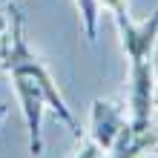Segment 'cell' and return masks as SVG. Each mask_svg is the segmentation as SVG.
Wrapping results in <instances>:
<instances>
[{"label":"cell","mask_w":158,"mask_h":158,"mask_svg":"<svg viewBox=\"0 0 158 158\" xmlns=\"http://www.w3.org/2000/svg\"><path fill=\"white\" fill-rule=\"evenodd\" d=\"M0 69L6 72V78L12 81V89L17 95V106L23 115V127L29 135V155L38 158L43 152V115L52 112L69 129L75 138L83 135L72 106L66 104L63 92L58 89L52 72L46 69V63L32 52L29 40L23 32V17L17 9H9V29L0 35Z\"/></svg>","instance_id":"cell-1"},{"label":"cell","mask_w":158,"mask_h":158,"mask_svg":"<svg viewBox=\"0 0 158 158\" xmlns=\"http://www.w3.org/2000/svg\"><path fill=\"white\" fill-rule=\"evenodd\" d=\"M112 23L121 38V49H124L129 60V78H150L155 75V46H158V9L144 17V20H132L127 12H115Z\"/></svg>","instance_id":"cell-2"},{"label":"cell","mask_w":158,"mask_h":158,"mask_svg":"<svg viewBox=\"0 0 158 158\" xmlns=\"http://www.w3.org/2000/svg\"><path fill=\"white\" fill-rule=\"evenodd\" d=\"M127 132H129L127 106H118L115 101H104V98H95V101H92L86 135L92 138V141H98L101 150H104L106 155L121 144V138H124Z\"/></svg>","instance_id":"cell-3"},{"label":"cell","mask_w":158,"mask_h":158,"mask_svg":"<svg viewBox=\"0 0 158 158\" xmlns=\"http://www.w3.org/2000/svg\"><path fill=\"white\" fill-rule=\"evenodd\" d=\"M78 15H81V26H83V38L86 43L98 40V20H101V0H75Z\"/></svg>","instance_id":"cell-4"},{"label":"cell","mask_w":158,"mask_h":158,"mask_svg":"<svg viewBox=\"0 0 158 158\" xmlns=\"http://www.w3.org/2000/svg\"><path fill=\"white\" fill-rule=\"evenodd\" d=\"M69 158H106V152L101 150L98 141H92L89 135H83V138H81V147H78Z\"/></svg>","instance_id":"cell-5"},{"label":"cell","mask_w":158,"mask_h":158,"mask_svg":"<svg viewBox=\"0 0 158 158\" xmlns=\"http://www.w3.org/2000/svg\"><path fill=\"white\" fill-rule=\"evenodd\" d=\"M6 115H9V106H6V104H3V101H0V121H3V118H6Z\"/></svg>","instance_id":"cell-6"},{"label":"cell","mask_w":158,"mask_h":158,"mask_svg":"<svg viewBox=\"0 0 158 158\" xmlns=\"http://www.w3.org/2000/svg\"><path fill=\"white\" fill-rule=\"evenodd\" d=\"M155 109H158V83H155Z\"/></svg>","instance_id":"cell-7"},{"label":"cell","mask_w":158,"mask_h":158,"mask_svg":"<svg viewBox=\"0 0 158 158\" xmlns=\"http://www.w3.org/2000/svg\"><path fill=\"white\" fill-rule=\"evenodd\" d=\"M152 155H158V144H155V152H152Z\"/></svg>","instance_id":"cell-8"},{"label":"cell","mask_w":158,"mask_h":158,"mask_svg":"<svg viewBox=\"0 0 158 158\" xmlns=\"http://www.w3.org/2000/svg\"><path fill=\"white\" fill-rule=\"evenodd\" d=\"M0 3H12V0H0Z\"/></svg>","instance_id":"cell-9"}]
</instances>
